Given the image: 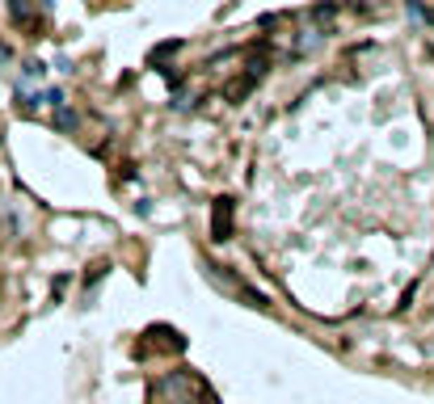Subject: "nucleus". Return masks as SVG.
I'll return each mask as SVG.
<instances>
[{
  "label": "nucleus",
  "mask_w": 434,
  "mask_h": 404,
  "mask_svg": "<svg viewBox=\"0 0 434 404\" xmlns=\"http://www.w3.org/2000/svg\"><path fill=\"white\" fill-rule=\"evenodd\" d=\"M215 240H228V198H219L215 207Z\"/></svg>",
  "instance_id": "1"
},
{
  "label": "nucleus",
  "mask_w": 434,
  "mask_h": 404,
  "mask_svg": "<svg viewBox=\"0 0 434 404\" xmlns=\"http://www.w3.org/2000/svg\"><path fill=\"white\" fill-rule=\"evenodd\" d=\"M8 13H13L17 25H25L30 21V0H8Z\"/></svg>",
  "instance_id": "2"
},
{
  "label": "nucleus",
  "mask_w": 434,
  "mask_h": 404,
  "mask_svg": "<svg viewBox=\"0 0 434 404\" xmlns=\"http://www.w3.org/2000/svg\"><path fill=\"white\" fill-rule=\"evenodd\" d=\"M426 17H430V21H434V13H426Z\"/></svg>",
  "instance_id": "3"
}]
</instances>
